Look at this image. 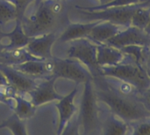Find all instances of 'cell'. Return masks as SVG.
<instances>
[{
  "label": "cell",
  "mask_w": 150,
  "mask_h": 135,
  "mask_svg": "<svg viewBox=\"0 0 150 135\" xmlns=\"http://www.w3.org/2000/svg\"><path fill=\"white\" fill-rule=\"evenodd\" d=\"M11 107L13 108L15 116L21 120L33 117L36 108L30 100H28L20 95H15Z\"/></svg>",
  "instance_id": "ac0fdd59"
},
{
  "label": "cell",
  "mask_w": 150,
  "mask_h": 135,
  "mask_svg": "<svg viewBox=\"0 0 150 135\" xmlns=\"http://www.w3.org/2000/svg\"><path fill=\"white\" fill-rule=\"evenodd\" d=\"M78 93V88L75 87L73 90H71L68 95L63 96L60 100L57 101L56 107L59 113V120L58 126L57 130V135H60L64 131V127L68 124V122L71 119V117L75 115L76 112V106L74 104V99Z\"/></svg>",
  "instance_id": "8fae6325"
},
{
  "label": "cell",
  "mask_w": 150,
  "mask_h": 135,
  "mask_svg": "<svg viewBox=\"0 0 150 135\" xmlns=\"http://www.w3.org/2000/svg\"><path fill=\"white\" fill-rule=\"evenodd\" d=\"M112 1V0H100V2H101V5H103V4H106V3H109Z\"/></svg>",
  "instance_id": "83f0119b"
},
{
  "label": "cell",
  "mask_w": 150,
  "mask_h": 135,
  "mask_svg": "<svg viewBox=\"0 0 150 135\" xmlns=\"http://www.w3.org/2000/svg\"><path fill=\"white\" fill-rule=\"evenodd\" d=\"M56 80V78L44 79V81L40 84L38 83L36 88L28 94L31 102L35 107L41 106L50 102L58 101L63 97L55 90L54 84Z\"/></svg>",
  "instance_id": "30bf717a"
},
{
  "label": "cell",
  "mask_w": 150,
  "mask_h": 135,
  "mask_svg": "<svg viewBox=\"0 0 150 135\" xmlns=\"http://www.w3.org/2000/svg\"><path fill=\"white\" fill-rule=\"evenodd\" d=\"M150 18V9L143 6H137L131 19V27L137 28L141 30H145Z\"/></svg>",
  "instance_id": "ffe728a7"
},
{
  "label": "cell",
  "mask_w": 150,
  "mask_h": 135,
  "mask_svg": "<svg viewBox=\"0 0 150 135\" xmlns=\"http://www.w3.org/2000/svg\"><path fill=\"white\" fill-rule=\"evenodd\" d=\"M0 72L6 77L8 86L11 87L18 95L29 94L38 84L35 78L14 69L10 65L0 64Z\"/></svg>",
  "instance_id": "ba28073f"
},
{
  "label": "cell",
  "mask_w": 150,
  "mask_h": 135,
  "mask_svg": "<svg viewBox=\"0 0 150 135\" xmlns=\"http://www.w3.org/2000/svg\"><path fill=\"white\" fill-rule=\"evenodd\" d=\"M30 39L31 38L25 33L21 25V21L20 20H16V26L13 30L4 34L3 44L6 49L24 48L28 45Z\"/></svg>",
  "instance_id": "9a60e30c"
},
{
  "label": "cell",
  "mask_w": 150,
  "mask_h": 135,
  "mask_svg": "<svg viewBox=\"0 0 150 135\" xmlns=\"http://www.w3.org/2000/svg\"><path fill=\"white\" fill-rule=\"evenodd\" d=\"M57 33L52 32L40 36L32 37L26 46L28 52L39 59H48L52 57L51 48L56 42Z\"/></svg>",
  "instance_id": "9c48e42d"
},
{
  "label": "cell",
  "mask_w": 150,
  "mask_h": 135,
  "mask_svg": "<svg viewBox=\"0 0 150 135\" xmlns=\"http://www.w3.org/2000/svg\"><path fill=\"white\" fill-rule=\"evenodd\" d=\"M98 74L117 79L125 82L137 84L139 86H145L146 82V74L142 71L139 65L135 64L132 60L127 61V59L115 65L100 67Z\"/></svg>",
  "instance_id": "277c9868"
},
{
  "label": "cell",
  "mask_w": 150,
  "mask_h": 135,
  "mask_svg": "<svg viewBox=\"0 0 150 135\" xmlns=\"http://www.w3.org/2000/svg\"><path fill=\"white\" fill-rule=\"evenodd\" d=\"M4 34H5V32L2 30V27L0 26V56L2 55L3 51L6 49H5L4 44H3V37H4Z\"/></svg>",
  "instance_id": "d4e9b609"
},
{
  "label": "cell",
  "mask_w": 150,
  "mask_h": 135,
  "mask_svg": "<svg viewBox=\"0 0 150 135\" xmlns=\"http://www.w3.org/2000/svg\"><path fill=\"white\" fill-rule=\"evenodd\" d=\"M66 57L80 61L89 70L91 74H98L100 67L97 64V44L88 38L69 42Z\"/></svg>",
  "instance_id": "3957f363"
},
{
  "label": "cell",
  "mask_w": 150,
  "mask_h": 135,
  "mask_svg": "<svg viewBox=\"0 0 150 135\" xmlns=\"http://www.w3.org/2000/svg\"><path fill=\"white\" fill-rule=\"evenodd\" d=\"M125 57V53L119 49L105 43L97 44V64L99 67L117 64L123 62Z\"/></svg>",
  "instance_id": "4fadbf2b"
},
{
  "label": "cell",
  "mask_w": 150,
  "mask_h": 135,
  "mask_svg": "<svg viewBox=\"0 0 150 135\" xmlns=\"http://www.w3.org/2000/svg\"><path fill=\"white\" fill-rule=\"evenodd\" d=\"M53 78H63L74 81L78 83H85L88 81H92L94 78L87 67L76 59L53 57Z\"/></svg>",
  "instance_id": "5b68a950"
},
{
  "label": "cell",
  "mask_w": 150,
  "mask_h": 135,
  "mask_svg": "<svg viewBox=\"0 0 150 135\" xmlns=\"http://www.w3.org/2000/svg\"><path fill=\"white\" fill-rule=\"evenodd\" d=\"M125 28L126 27L118 26L108 21H98L87 38L96 44H102L106 42Z\"/></svg>",
  "instance_id": "7c38bea8"
},
{
  "label": "cell",
  "mask_w": 150,
  "mask_h": 135,
  "mask_svg": "<svg viewBox=\"0 0 150 135\" xmlns=\"http://www.w3.org/2000/svg\"><path fill=\"white\" fill-rule=\"evenodd\" d=\"M13 67L14 69L35 79H49L45 71L44 60H29L20 64L13 65Z\"/></svg>",
  "instance_id": "e0dca14e"
},
{
  "label": "cell",
  "mask_w": 150,
  "mask_h": 135,
  "mask_svg": "<svg viewBox=\"0 0 150 135\" xmlns=\"http://www.w3.org/2000/svg\"><path fill=\"white\" fill-rule=\"evenodd\" d=\"M122 133V127L118 124L110 122V124L108 125L104 135H121Z\"/></svg>",
  "instance_id": "cb8c5ba5"
},
{
  "label": "cell",
  "mask_w": 150,
  "mask_h": 135,
  "mask_svg": "<svg viewBox=\"0 0 150 135\" xmlns=\"http://www.w3.org/2000/svg\"><path fill=\"white\" fill-rule=\"evenodd\" d=\"M146 67H147V70H148V73L150 74V44L148 45V50H147V55H146Z\"/></svg>",
  "instance_id": "4316f807"
},
{
  "label": "cell",
  "mask_w": 150,
  "mask_h": 135,
  "mask_svg": "<svg viewBox=\"0 0 150 135\" xmlns=\"http://www.w3.org/2000/svg\"><path fill=\"white\" fill-rule=\"evenodd\" d=\"M6 123V126L11 129L13 135H28L24 124L16 116L8 119Z\"/></svg>",
  "instance_id": "44dd1931"
},
{
  "label": "cell",
  "mask_w": 150,
  "mask_h": 135,
  "mask_svg": "<svg viewBox=\"0 0 150 135\" xmlns=\"http://www.w3.org/2000/svg\"><path fill=\"white\" fill-rule=\"evenodd\" d=\"M35 59H39V58L31 55L28 52V50L26 49V47L16 48V49H5L2 55L0 56V64L13 66V65L22 64L29 60H35Z\"/></svg>",
  "instance_id": "2e32d148"
},
{
  "label": "cell",
  "mask_w": 150,
  "mask_h": 135,
  "mask_svg": "<svg viewBox=\"0 0 150 135\" xmlns=\"http://www.w3.org/2000/svg\"><path fill=\"white\" fill-rule=\"evenodd\" d=\"M5 126H6V123L4 122V123H3L2 124H0V129H1V128H3V127H5Z\"/></svg>",
  "instance_id": "f546056e"
},
{
  "label": "cell",
  "mask_w": 150,
  "mask_h": 135,
  "mask_svg": "<svg viewBox=\"0 0 150 135\" xmlns=\"http://www.w3.org/2000/svg\"><path fill=\"white\" fill-rule=\"evenodd\" d=\"M98 21H89L88 23H69L58 36L61 42H69L73 40L87 38L92 28Z\"/></svg>",
  "instance_id": "5bb4252c"
},
{
  "label": "cell",
  "mask_w": 150,
  "mask_h": 135,
  "mask_svg": "<svg viewBox=\"0 0 150 135\" xmlns=\"http://www.w3.org/2000/svg\"><path fill=\"white\" fill-rule=\"evenodd\" d=\"M41 1H42V0H35V2H34V3H35V5L36 6V5H37V4H39Z\"/></svg>",
  "instance_id": "f1b7e54d"
},
{
  "label": "cell",
  "mask_w": 150,
  "mask_h": 135,
  "mask_svg": "<svg viewBox=\"0 0 150 135\" xmlns=\"http://www.w3.org/2000/svg\"><path fill=\"white\" fill-rule=\"evenodd\" d=\"M60 135H81L80 132V126L78 123V117L74 115L71 119L68 122L64 131Z\"/></svg>",
  "instance_id": "7402d4cb"
},
{
  "label": "cell",
  "mask_w": 150,
  "mask_h": 135,
  "mask_svg": "<svg viewBox=\"0 0 150 135\" xmlns=\"http://www.w3.org/2000/svg\"><path fill=\"white\" fill-rule=\"evenodd\" d=\"M8 86L7 81L6 79V77L4 76V74L0 72V88H3V87H6Z\"/></svg>",
  "instance_id": "484cf974"
},
{
  "label": "cell",
  "mask_w": 150,
  "mask_h": 135,
  "mask_svg": "<svg viewBox=\"0 0 150 135\" xmlns=\"http://www.w3.org/2000/svg\"><path fill=\"white\" fill-rule=\"evenodd\" d=\"M81 135H88L96 130L98 124L96 95L91 81L85 82L80 111L77 115Z\"/></svg>",
  "instance_id": "7a4b0ae2"
},
{
  "label": "cell",
  "mask_w": 150,
  "mask_h": 135,
  "mask_svg": "<svg viewBox=\"0 0 150 135\" xmlns=\"http://www.w3.org/2000/svg\"><path fill=\"white\" fill-rule=\"evenodd\" d=\"M137 6H123V7H111L103 10L88 11L77 9L78 13L88 21H108L113 24L130 27L131 19L133 12Z\"/></svg>",
  "instance_id": "8992f818"
},
{
  "label": "cell",
  "mask_w": 150,
  "mask_h": 135,
  "mask_svg": "<svg viewBox=\"0 0 150 135\" xmlns=\"http://www.w3.org/2000/svg\"><path fill=\"white\" fill-rule=\"evenodd\" d=\"M15 7L18 13V20H21L25 16V13L31 3H34L35 0H8Z\"/></svg>",
  "instance_id": "603a6c76"
},
{
  "label": "cell",
  "mask_w": 150,
  "mask_h": 135,
  "mask_svg": "<svg viewBox=\"0 0 150 135\" xmlns=\"http://www.w3.org/2000/svg\"><path fill=\"white\" fill-rule=\"evenodd\" d=\"M66 0H42L35 12L21 20L22 28L30 38L49 33H57L70 23Z\"/></svg>",
  "instance_id": "6da1fadb"
},
{
  "label": "cell",
  "mask_w": 150,
  "mask_h": 135,
  "mask_svg": "<svg viewBox=\"0 0 150 135\" xmlns=\"http://www.w3.org/2000/svg\"><path fill=\"white\" fill-rule=\"evenodd\" d=\"M104 43L119 49L130 45L148 46L150 44V35L144 30L130 26L123 28Z\"/></svg>",
  "instance_id": "52a82bcc"
},
{
  "label": "cell",
  "mask_w": 150,
  "mask_h": 135,
  "mask_svg": "<svg viewBox=\"0 0 150 135\" xmlns=\"http://www.w3.org/2000/svg\"><path fill=\"white\" fill-rule=\"evenodd\" d=\"M18 20L16 7L8 0H0V26Z\"/></svg>",
  "instance_id": "d6986e66"
}]
</instances>
